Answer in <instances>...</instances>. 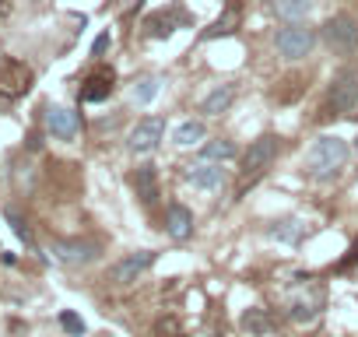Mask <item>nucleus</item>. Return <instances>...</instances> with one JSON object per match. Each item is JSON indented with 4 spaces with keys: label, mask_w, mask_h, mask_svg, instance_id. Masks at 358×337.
<instances>
[{
    "label": "nucleus",
    "mask_w": 358,
    "mask_h": 337,
    "mask_svg": "<svg viewBox=\"0 0 358 337\" xmlns=\"http://www.w3.org/2000/svg\"><path fill=\"white\" fill-rule=\"evenodd\" d=\"M344 158H348V144L341 137H320L313 148H309V158H306V168H309V176L327 183L334 180L341 168H344Z\"/></svg>",
    "instance_id": "nucleus-1"
},
{
    "label": "nucleus",
    "mask_w": 358,
    "mask_h": 337,
    "mask_svg": "<svg viewBox=\"0 0 358 337\" xmlns=\"http://www.w3.org/2000/svg\"><path fill=\"white\" fill-rule=\"evenodd\" d=\"M274 158H278V137L274 134H264L260 141H253L250 151H246V158H243V183L260 180L267 168H271Z\"/></svg>",
    "instance_id": "nucleus-2"
},
{
    "label": "nucleus",
    "mask_w": 358,
    "mask_h": 337,
    "mask_svg": "<svg viewBox=\"0 0 358 337\" xmlns=\"http://www.w3.org/2000/svg\"><path fill=\"white\" fill-rule=\"evenodd\" d=\"M355 102H358V71L348 67V71H341V74L334 78L330 95H327V109H330L334 116H348V113L355 109Z\"/></svg>",
    "instance_id": "nucleus-3"
},
{
    "label": "nucleus",
    "mask_w": 358,
    "mask_h": 337,
    "mask_svg": "<svg viewBox=\"0 0 358 337\" xmlns=\"http://www.w3.org/2000/svg\"><path fill=\"white\" fill-rule=\"evenodd\" d=\"M323 39L334 53H355L358 50V22L351 15H334L323 25Z\"/></svg>",
    "instance_id": "nucleus-4"
},
{
    "label": "nucleus",
    "mask_w": 358,
    "mask_h": 337,
    "mask_svg": "<svg viewBox=\"0 0 358 337\" xmlns=\"http://www.w3.org/2000/svg\"><path fill=\"white\" fill-rule=\"evenodd\" d=\"M313 43H316V32L306 29V25H299V22L278 32V50H281L285 60H302V57H309Z\"/></svg>",
    "instance_id": "nucleus-5"
},
{
    "label": "nucleus",
    "mask_w": 358,
    "mask_h": 337,
    "mask_svg": "<svg viewBox=\"0 0 358 337\" xmlns=\"http://www.w3.org/2000/svg\"><path fill=\"white\" fill-rule=\"evenodd\" d=\"M29 88H32V71L22 60H4L0 64V95L22 99Z\"/></svg>",
    "instance_id": "nucleus-6"
},
{
    "label": "nucleus",
    "mask_w": 358,
    "mask_h": 337,
    "mask_svg": "<svg viewBox=\"0 0 358 337\" xmlns=\"http://www.w3.org/2000/svg\"><path fill=\"white\" fill-rule=\"evenodd\" d=\"M162 134H165V123H162L158 116H148V120H141V123L130 130L127 144H130V151H137V155H148V151H155V148H158Z\"/></svg>",
    "instance_id": "nucleus-7"
},
{
    "label": "nucleus",
    "mask_w": 358,
    "mask_h": 337,
    "mask_svg": "<svg viewBox=\"0 0 358 337\" xmlns=\"http://www.w3.org/2000/svg\"><path fill=\"white\" fill-rule=\"evenodd\" d=\"M155 264V253L151 250H141V253H130L127 260H120L116 267H113V281L116 285H130V281H137L148 267Z\"/></svg>",
    "instance_id": "nucleus-8"
},
{
    "label": "nucleus",
    "mask_w": 358,
    "mask_h": 337,
    "mask_svg": "<svg viewBox=\"0 0 358 337\" xmlns=\"http://www.w3.org/2000/svg\"><path fill=\"white\" fill-rule=\"evenodd\" d=\"M165 232L172 239H190L194 236V211L183 204H169L165 211Z\"/></svg>",
    "instance_id": "nucleus-9"
},
{
    "label": "nucleus",
    "mask_w": 358,
    "mask_h": 337,
    "mask_svg": "<svg viewBox=\"0 0 358 337\" xmlns=\"http://www.w3.org/2000/svg\"><path fill=\"white\" fill-rule=\"evenodd\" d=\"M187 180L194 187H201V190H218L225 183V168H222V162H201V165H194L187 173Z\"/></svg>",
    "instance_id": "nucleus-10"
},
{
    "label": "nucleus",
    "mask_w": 358,
    "mask_h": 337,
    "mask_svg": "<svg viewBox=\"0 0 358 337\" xmlns=\"http://www.w3.org/2000/svg\"><path fill=\"white\" fill-rule=\"evenodd\" d=\"M46 123H50V130L57 134V137H64V141H71L78 130H81V116L74 113V109H50L46 113Z\"/></svg>",
    "instance_id": "nucleus-11"
},
{
    "label": "nucleus",
    "mask_w": 358,
    "mask_h": 337,
    "mask_svg": "<svg viewBox=\"0 0 358 337\" xmlns=\"http://www.w3.org/2000/svg\"><path fill=\"white\" fill-rule=\"evenodd\" d=\"M109 95H113V71H95L81 88V102H102Z\"/></svg>",
    "instance_id": "nucleus-12"
},
{
    "label": "nucleus",
    "mask_w": 358,
    "mask_h": 337,
    "mask_svg": "<svg viewBox=\"0 0 358 337\" xmlns=\"http://www.w3.org/2000/svg\"><path fill=\"white\" fill-rule=\"evenodd\" d=\"M53 253L64 264H88V260H95V246L92 243H57Z\"/></svg>",
    "instance_id": "nucleus-13"
},
{
    "label": "nucleus",
    "mask_w": 358,
    "mask_h": 337,
    "mask_svg": "<svg viewBox=\"0 0 358 337\" xmlns=\"http://www.w3.org/2000/svg\"><path fill=\"white\" fill-rule=\"evenodd\" d=\"M134 190H137V197L144 204H155V197H158V176H155L151 165H144V168H137V173H134Z\"/></svg>",
    "instance_id": "nucleus-14"
},
{
    "label": "nucleus",
    "mask_w": 358,
    "mask_h": 337,
    "mask_svg": "<svg viewBox=\"0 0 358 337\" xmlns=\"http://www.w3.org/2000/svg\"><path fill=\"white\" fill-rule=\"evenodd\" d=\"M232 99H236V88L232 85H225V88H215L204 102H201V113H208V116H222L229 106H232Z\"/></svg>",
    "instance_id": "nucleus-15"
},
{
    "label": "nucleus",
    "mask_w": 358,
    "mask_h": 337,
    "mask_svg": "<svg viewBox=\"0 0 358 337\" xmlns=\"http://www.w3.org/2000/svg\"><path fill=\"white\" fill-rule=\"evenodd\" d=\"M172 137H176L179 148H190V144L204 141V123H201V120H187V123H179V127H176Z\"/></svg>",
    "instance_id": "nucleus-16"
},
{
    "label": "nucleus",
    "mask_w": 358,
    "mask_h": 337,
    "mask_svg": "<svg viewBox=\"0 0 358 337\" xmlns=\"http://www.w3.org/2000/svg\"><path fill=\"white\" fill-rule=\"evenodd\" d=\"M158 92H162V78H158V74H148V78H141V81L134 85V102H137V106H148Z\"/></svg>",
    "instance_id": "nucleus-17"
},
{
    "label": "nucleus",
    "mask_w": 358,
    "mask_h": 337,
    "mask_svg": "<svg viewBox=\"0 0 358 337\" xmlns=\"http://www.w3.org/2000/svg\"><path fill=\"white\" fill-rule=\"evenodd\" d=\"M309 4H313V0H274V15L278 18H288V22H295V18H302L306 11H309Z\"/></svg>",
    "instance_id": "nucleus-18"
},
{
    "label": "nucleus",
    "mask_w": 358,
    "mask_h": 337,
    "mask_svg": "<svg viewBox=\"0 0 358 337\" xmlns=\"http://www.w3.org/2000/svg\"><path fill=\"white\" fill-rule=\"evenodd\" d=\"M232 155H236V144L232 141H211V144L201 148V158L204 162H229Z\"/></svg>",
    "instance_id": "nucleus-19"
},
{
    "label": "nucleus",
    "mask_w": 358,
    "mask_h": 337,
    "mask_svg": "<svg viewBox=\"0 0 358 337\" xmlns=\"http://www.w3.org/2000/svg\"><path fill=\"white\" fill-rule=\"evenodd\" d=\"M243 327H246L250 334H267V330H271V320H267L264 309H250V313H243Z\"/></svg>",
    "instance_id": "nucleus-20"
},
{
    "label": "nucleus",
    "mask_w": 358,
    "mask_h": 337,
    "mask_svg": "<svg viewBox=\"0 0 358 337\" xmlns=\"http://www.w3.org/2000/svg\"><path fill=\"white\" fill-rule=\"evenodd\" d=\"M155 337H183V327H179V320L165 316V320L155 323Z\"/></svg>",
    "instance_id": "nucleus-21"
},
{
    "label": "nucleus",
    "mask_w": 358,
    "mask_h": 337,
    "mask_svg": "<svg viewBox=\"0 0 358 337\" xmlns=\"http://www.w3.org/2000/svg\"><path fill=\"white\" fill-rule=\"evenodd\" d=\"M60 323H64L71 334H85V323H81V316H74V313H64V316H60Z\"/></svg>",
    "instance_id": "nucleus-22"
},
{
    "label": "nucleus",
    "mask_w": 358,
    "mask_h": 337,
    "mask_svg": "<svg viewBox=\"0 0 358 337\" xmlns=\"http://www.w3.org/2000/svg\"><path fill=\"white\" fill-rule=\"evenodd\" d=\"M232 25H236V11H229V15H225V18H222V22H218V25H215V29L208 32V36H222V32H232Z\"/></svg>",
    "instance_id": "nucleus-23"
},
{
    "label": "nucleus",
    "mask_w": 358,
    "mask_h": 337,
    "mask_svg": "<svg viewBox=\"0 0 358 337\" xmlns=\"http://www.w3.org/2000/svg\"><path fill=\"white\" fill-rule=\"evenodd\" d=\"M106 46H109V36H99V39H95V50H92V53L99 57V53H106Z\"/></svg>",
    "instance_id": "nucleus-24"
},
{
    "label": "nucleus",
    "mask_w": 358,
    "mask_h": 337,
    "mask_svg": "<svg viewBox=\"0 0 358 337\" xmlns=\"http://www.w3.org/2000/svg\"><path fill=\"white\" fill-rule=\"evenodd\" d=\"M355 151H358V137H355Z\"/></svg>",
    "instance_id": "nucleus-25"
},
{
    "label": "nucleus",
    "mask_w": 358,
    "mask_h": 337,
    "mask_svg": "<svg viewBox=\"0 0 358 337\" xmlns=\"http://www.w3.org/2000/svg\"><path fill=\"white\" fill-rule=\"evenodd\" d=\"M355 257H358V243H355Z\"/></svg>",
    "instance_id": "nucleus-26"
}]
</instances>
